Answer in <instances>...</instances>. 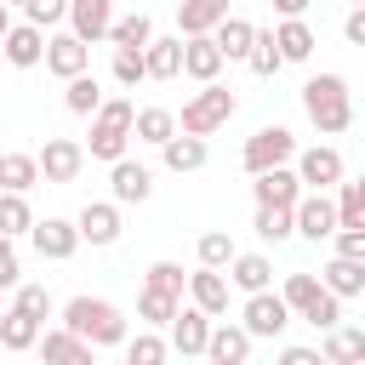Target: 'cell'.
<instances>
[{
  "instance_id": "1",
  "label": "cell",
  "mask_w": 365,
  "mask_h": 365,
  "mask_svg": "<svg viewBox=\"0 0 365 365\" xmlns=\"http://www.w3.org/2000/svg\"><path fill=\"white\" fill-rule=\"evenodd\" d=\"M74 336H86V342H97V348H120V342H131V325H125V314L108 302V297H68L63 302V314H57Z\"/></svg>"
},
{
  "instance_id": "2",
  "label": "cell",
  "mask_w": 365,
  "mask_h": 365,
  "mask_svg": "<svg viewBox=\"0 0 365 365\" xmlns=\"http://www.w3.org/2000/svg\"><path fill=\"white\" fill-rule=\"evenodd\" d=\"M302 114L314 120L319 137H336L354 125V97H348V80L342 74H314L302 86Z\"/></svg>"
},
{
  "instance_id": "3",
  "label": "cell",
  "mask_w": 365,
  "mask_h": 365,
  "mask_svg": "<svg viewBox=\"0 0 365 365\" xmlns=\"http://www.w3.org/2000/svg\"><path fill=\"white\" fill-rule=\"evenodd\" d=\"M131 137H137V108H131L125 97H108V103L91 114V137H86V154H91V160H103V165H114V160H125Z\"/></svg>"
},
{
  "instance_id": "4",
  "label": "cell",
  "mask_w": 365,
  "mask_h": 365,
  "mask_svg": "<svg viewBox=\"0 0 365 365\" xmlns=\"http://www.w3.org/2000/svg\"><path fill=\"white\" fill-rule=\"evenodd\" d=\"M297 137L285 131V125H262V131H251L245 137V148H240V165H245V177H262V171H279V165H297Z\"/></svg>"
},
{
  "instance_id": "5",
  "label": "cell",
  "mask_w": 365,
  "mask_h": 365,
  "mask_svg": "<svg viewBox=\"0 0 365 365\" xmlns=\"http://www.w3.org/2000/svg\"><path fill=\"white\" fill-rule=\"evenodd\" d=\"M234 108H240V103H234V91H228V86H200V91L182 103V114H177V120H182V131H188V137H211L217 125H228V120H234Z\"/></svg>"
},
{
  "instance_id": "6",
  "label": "cell",
  "mask_w": 365,
  "mask_h": 365,
  "mask_svg": "<svg viewBox=\"0 0 365 365\" xmlns=\"http://www.w3.org/2000/svg\"><path fill=\"white\" fill-rule=\"evenodd\" d=\"M291 302H285V291H257V297H245V308H240V325L251 331V336H285V325H291Z\"/></svg>"
},
{
  "instance_id": "7",
  "label": "cell",
  "mask_w": 365,
  "mask_h": 365,
  "mask_svg": "<svg viewBox=\"0 0 365 365\" xmlns=\"http://www.w3.org/2000/svg\"><path fill=\"white\" fill-rule=\"evenodd\" d=\"M342 148H331V143H314V148H302L297 154V177L314 188V194H331V188H342Z\"/></svg>"
},
{
  "instance_id": "8",
  "label": "cell",
  "mask_w": 365,
  "mask_h": 365,
  "mask_svg": "<svg viewBox=\"0 0 365 365\" xmlns=\"http://www.w3.org/2000/svg\"><path fill=\"white\" fill-rule=\"evenodd\" d=\"M336 228H342V205H336L331 194H314V188H308L302 205H297V234L319 245V240H336Z\"/></svg>"
},
{
  "instance_id": "9",
  "label": "cell",
  "mask_w": 365,
  "mask_h": 365,
  "mask_svg": "<svg viewBox=\"0 0 365 365\" xmlns=\"http://www.w3.org/2000/svg\"><path fill=\"white\" fill-rule=\"evenodd\" d=\"M34 251L46 257V262H68L80 245H86V234H80V222H68V217H40L34 222Z\"/></svg>"
},
{
  "instance_id": "10",
  "label": "cell",
  "mask_w": 365,
  "mask_h": 365,
  "mask_svg": "<svg viewBox=\"0 0 365 365\" xmlns=\"http://www.w3.org/2000/svg\"><path fill=\"white\" fill-rule=\"evenodd\" d=\"M6 63L11 68H34V63H46V46H51V34L40 29V23H29V17H17V23H6Z\"/></svg>"
},
{
  "instance_id": "11",
  "label": "cell",
  "mask_w": 365,
  "mask_h": 365,
  "mask_svg": "<svg viewBox=\"0 0 365 365\" xmlns=\"http://www.w3.org/2000/svg\"><path fill=\"white\" fill-rule=\"evenodd\" d=\"M251 194H257V205H285V211H297L302 194H308V182L297 177V165H279V171L251 177Z\"/></svg>"
},
{
  "instance_id": "12",
  "label": "cell",
  "mask_w": 365,
  "mask_h": 365,
  "mask_svg": "<svg viewBox=\"0 0 365 365\" xmlns=\"http://www.w3.org/2000/svg\"><path fill=\"white\" fill-rule=\"evenodd\" d=\"M46 68L68 86V80H80V74L91 68V46H86L74 29H68V34H51V46H46Z\"/></svg>"
},
{
  "instance_id": "13",
  "label": "cell",
  "mask_w": 365,
  "mask_h": 365,
  "mask_svg": "<svg viewBox=\"0 0 365 365\" xmlns=\"http://www.w3.org/2000/svg\"><path fill=\"white\" fill-rule=\"evenodd\" d=\"M211 331H217V319H211L205 308H194V302L165 325V336H171L177 354H205V348H211Z\"/></svg>"
},
{
  "instance_id": "14",
  "label": "cell",
  "mask_w": 365,
  "mask_h": 365,
  "mask_svg": "<svg viewBox=\"0 0 365 365\" xmlns=\"http://www.w3.org/2000/svg\"><path fill=\"white\" fill-rule=\"evenodd\" d=\"M40 359H46V365H97V342L74 336L68 325H51V331L40 336Z\"/></svg>"
},
{
  "instance_id": "15",
  "label": "cell",
  "mask_w": 365,
  "mask_h": 365,
  "mask_svg": "<svg viewBox=\"0 0 365 365\" xmlns=\"http://www.w3.org/2000/svg\"><path fill=\"white\" fill-rule=\"evenodd\" d=\"M222 46H217V34H194L188 46H182V74L194 80V86H217V74H222Z\"/></svg>"
},
{
  "instance_id": "16",
  "label": "cell",
  "mask_w": 365,
  "mask_h": 365,
  "mask_svg": "<svg viewBox=\"0 0 365 365\" xmlns=\"http://www.w3.org/2000/svg\"><path fill=\"white\" fill-rule=\"evenodd\" d=\"M80 165H86V143H74V137H46V148H40L46 182H74Z\"/></svg>"
},
{
  "instance_id": "17",
  "label": "cell",
  "mask_w": 365,
  "mask_h": 365,
  "mask_svg": "<svg viewBox=\"0 0 365 365\" xmlns=\"http://www.w3.org/2000/svg\"><path fill=\"white\" fill-rule=\"evenodd\" d=\"M228 0H177V34L194 40V34H217L228 23Z\"/></svg>"
},
{
  "instance_id": "18",
  "label": "cell",
  "mask_w": 365,
  "mask_h": 365,
  "mask_svg": "<svg viewBox=\"0 0 365 365\" xmlns=\"http://www.w3.org/2000/svg\"><path fill=\"white\" fill-rule=\"evenodd\" d=\"M108 188H114L120 205H143V200L154 194V171H148L143 160H114V165H108Z\"/></svg>"
},
{
  "instance_id": "19",
  "label": "cell",
  "mask_w": 365,
  "mask_h": 365,
  "mask_svg": "<svg viewBox=\"0 0 365 365\" xmlns=\"http://www.w3.org/2000/svg\"><path fill=\"white\" fill-rule=\"evenodd\" d=\"M74 222H80L86 245H114L120 240V200H86Z\"/></svg>"
},
{
  "instance_id": "20",
  "label": "cell",
  "mask_w": 365,
  "mask_h": 365,
  "mask_svg": "<svg viewBox=\"0 0 365 365\" xmlns=\"http://www.w3.org/2000/svg\"><path fill=\"white\" fill-rule=\"evenodd\" d=\"M228 285H234L228 268H194V274H188V302L217 319V314H228Z\"/></svg>"
},
{
  "instance_id": "21",
  "label": "cell",
  "mask_w": 365,
  "mask_h": 365,
  "mask_svg": "<svg viewBox=\"0 0 365 365\" xmlns=\"http://www.w3.org/2000/svg\"><path fill=\"white\" fill-rule=\"evenodd\" d=\"M68 29H74L86 46H103V40L114 34V0H74Z\"/></svg>"
},
{
  "instance_id": "22",
  "label": "cell",
  "mask_w": 365,
  "mask_h": 365,
  "mask_svg": "<svg viewBox=\"0 0 365 365\" xmlns=\"http://www.w3.org/2000/svg\"><path fill=\"white\" fill-rule=\"evenodd\" d=\"M40 336H46V319L23 314L17 302L0 314V342H6V354H29V348H40Z\"/></svg>"
},
{
  "instance_id": "23",
  "label": "cell",
  "mask_w": 365,
  "mask_h": 365,
  "mask_svg": "<svg viewBox=\"0 0 365 365\" xmlns=\"http://www.w3.org/2000/svg\"><path fill=\"white\" fill-rule=\"evenodd\" d=\"M251 342H257V336H251L245 325H228V319H217L205 359H211V365H245V359H251Z\"/></svg>"
},
{
  "instance_id": "24",
  "label": "cell",
  "mask_w": 365,
  "mask_h": 365,
  "mask_svg": "<svg viewBox=\"0 0 365 365\" xmlns=\"http://www.w3.org/2000/svg\"><path fill=\"white\" fill-rule=\"evenodd\" d=\"M228 279H234V291H245V297L274 291V262H268L262 251H240V257L228 262Z\"/></svg>"
},
{
  "instance_id": "25",
  "label": "cell",
  "mask_w": 365,
  "mask_h": 365,
  "mask_svg": "<svg viewBox=\"0 0 365 365\" xmlns=\"http://www.w3.org/2000/svg\"><path fill=\"white\" fill-rule=\"evenodd\" d=\"M34 182H46V171H40V154H23V148L0 154V188H6V194H29Z\"/></svg>"
},
{
  "instance_id": "26",
  "label": "cell",
  "mask_w": 365,
  "mask_h": 365,
  "mask_svg": "<svg viewBox=\"0 0 365 365\" xmlns=\"http://www.w3.org/2000/svg\"><path fill=\"white\" fill-rule=\"evenodd\" d=\"M160 160H165V171H200L205 160H211V148H205V137H188V131H177L165 148H160Z\"/></svg>"
},
{
  "instance_id": "27",
  "label": "cell",
  "mask_w": 365,
  "mask_h": 365,
  "mask_svg": "<svg viewBox=\"0 0 365 365\" xmlns=\"http://www.w3.org/2000/svg\"><path fill=\"white\" fill-rule=\"evenodd\" d=\"M177 131H182V120H177L171 108H160V103L137 108V143H154V148H165Z\"/></svg>"
},
{
  "instance_id": "28",
  "label": "cell",
  "mask_w": 365,
  "mask_h": 365,
  "mask_svg": "<svg viewBox=\"0 0 365 365\" xmlns=\"http://www.w3.org/2000/svg\"><path fill=\"white\" fill-rule=\"evenodd\" d=\"M257 23H245V17H228L222 29H217V46H222V57L228 63H251V46H257Z\"/></svg>"
},
{
  "instance_id": "29",
  "label": "cell",
  "mask_w": 365,
  "mask_h": 365,
  "mask_svg": "<svg viewBox=\"0 0 365 365\" xmlns=\"http://www.w3.org/2000/svg\"><path fill=\"white\" fill-rule=\"evenodd\" d=\"M274 40H279V51H285V63H308L314 57V29L302 23V17H279V29H274Z\"/></svg>"
},
{
  "instance_id": "30",
  "label": "cell",
  "mask_w": 365,
  "mask_h": 365,
  "mask_svg": "<svg viewBox=\"0 0 365 365\" xmlns=\"http://www.w3.org/2000/svg\"><path fill=\"white\" fill-rule=\"evenodd\" d=\"M336 297H365V262H354V257H336L331 251V262H325V274H319Z\"/></svg>"
},
{
  "instance_id": "31",
  "label": "cell",
  "mask_w": 365,
  "mask_h": 365,
  "mask_svg": "<svg viewBox=\"0 0 365 365\" xmlns=\"http://www.w3.org/2000/svg\"><path fill=\"white\" fill-rule=\"evenodd\" d=\"M325 359H331V365H365V331H359V325L325 331Z\"/></svg>"
},
{
  "instance_id": "32",
  "label": "cell",
  "mask_w": 365,
  "mask_h": 365,
  "mask_svg": "<svg viewBox=\"0 0 365 365\" xmlns=\"http://www.w3.org/2000/svg\"><path fill=\"white\" fill-rule=\"evenodd\" d=\"M108 46L148 51V46H154V17H148V11H125V17H114V34H108Z\"/></svg>"
},
{
  "instance_id": "33",
  "label": "cell",
  "mask_w": 365,
  "mask_h": 365,
  "mask_svg": "<svg viewBox=\"0 0 365 365\" xmlns=\"http://www.w3.org/2000/svg\"><path fill=\"white\" fill-rule=\"evenodd\" d=\"M103 103H108V97H103V86H97V74H80V80H68V86H63V108H68V114H80V120H91Z\"/></svg>"
},
{
  "instance_id": "34",
  "label": "cell",
  "mask_w": 365,
  "mask_h": 365,
  "mask_svg": "<svg viewBox=\"0 0 365 365\" xmlns=\"http://www.w3.org/2000/svg\"><path fill=\"white\" fill-rule=\"evenodd\" d=\"M137 314H143V319H148V325L160 331V325H171V319L182 314V297H171V291H154V285H143V291H137Z\"/></svg>"
},
{
  "instance_id": "35",
  "label": "cell",
  "mask_w": 365,
  "mask_h": 365,
  "mask_svg": "<svg viewBox=\"0 0 365 365\" xmlns=\"http://www.w3.org/2000/svg\"><path fill=\"white\" fill-rule=\"evenodd\" d=\"M182 46H188L182 34L177 40H154L148 46V80H177L182 74Z\"/></svg>"
},
{
  "instance_id": "36",
  "label": "cell",
  "mask_w": 365,
  "mask_h": 365,
  "mask_svg": "<svg viewBox=\"0 0 365 365\" xmlns=\"http://www.w3.org/2000/svg\"><path fill=\"white\" fill-rule=\"evenodd\" d=\"M257 240H268V245H279V240H291L297 234V211H285V205H257Z\"/></svg>"
},
{
  "instance_id": "37",
  "label": "cell",
  "mask_w": 365,
  "mask_h": 365,
  "mask_svg": "<svg viewBox=\"0 0 365 365\" xmlns=\"http://www.w3.org/2000/svg\"><path fill=\"white\" fill-rule=\"evenodd\" d=\"M0 234H6V240L34 234V211H29V200H23V194H6V200H0Z\"/></svg>"
},
{
  "instance_id": "38",
  "label": "cell",
  "mask_w": 365,
  "mask_h": 365,
  "mask_svg": "<svg viewBox=\"0 0 365 365\" xmlns=\"http://www.w3.org/2000/svg\"><path fill=\"white\" fill-rule=\"evenodd\" d=\"M297 319H308L314 331H336V325H342V297H336V291L325 285V291H319V297H314V302H308V308H302Z\"/></svg>"
},
{
  "instance_id": "39",
  "label": "cell",
  "mask_w": 365,
  "mask_h": 365,
  "mask_svg": "<svg viewBox=\"0 0 365 365\" xmlns=\"http://www.w3.org/2000/svg\"><path fill=\"white\" fill-rule=\"evenodd\" d=\"M165 354H171V336H160L154 325L125 342V359H137V365H165Z\"/></svg>"
},
{
  "instance_id": "40",
  "label": "cell",
  "mask_w": 365,
  "mask_h": 365,
  "mask_svg": "<svg viewBox=\"0 0 365 365\" xmlns=\"http://www.w3.org/2000/svg\"><path fill=\"white\" fill-rule=\"evenodd\" d=\"M285 68V51H279V40H274V29L268 34H257V46H251V74L257 80H274Z\"/></svg>"
},
{
  "instance_id": "41",
  "label": "cell",
  "mask_w": 365,
  "mask_h": 365,
  "mask_svg": "<svg viewBox=\"0 0 365 365\" xmlns=\"http://www.w3.org/2000/svg\"><path fill=\"white\" fill-rule=\"evenodd\" d=\"M194 257H200V268H228V262H234L240 251H234V240H228L222 228H211V234H200Z\"/></svg>"
},
{
  "instance_id": "42",
  "label": "cell",
  "mask_w": 365,
  "mask_h": 365,
  "mask_svg": "<svg viewBox=\"0 0 365 365\" xmlns=\"http://www.w3.org/2000/svg\"><path fill=\"white\" fill-rule=\"evenodd\" d=\"M114 80L120 86H137V80H148V51H131V46H114Z\"/></svg>"
},
{
  "instance_id": "43",
  "label": "cell",
  "mask_w": 365,
  "mask_h": 365,
  "mask_svg": "<svg viewBox=\"0 0 365 365\" xmlns=\"http://www.w3.org/2000/svg\"><path fill=\"white\" fill-rule=\"evenodd\" d=\"M336 205H342V228H365V177L342 182L336 188Z\"/></svg>"
},
{
  "instance_id": "44",
  "label": "cell",
  "mask_w": 365,
  "mask_h": 365,
  "mask_svg": "<svg viewBox=\"0 0 365 365\" xmlns=\"http://www.w3.org/2000/svg\"><path fill=\"white\" fill-rule=\"evenodd\" d=\"M143 285H154V291H171V297H182V285H188V274H182V262H148V274H143Z\"/></svg>"
},
{
  "instance_id": "45",
  "label": "cell",
  "mask_w": 365,
  "mask_h": 365,
  "mask_svg": "<svg viewBox=\"0 0 365 365\" xmlns=\"http://www.w3.org/2000/svg\"><path fill=\"white\" fill-rule=\"evenodd\" d=\"M279 291H285V302L302 314V308H308V302L325 291V279H319V274H285V285H279Z\"/></svg>"
},
{
  "instance_id": "46",
  "label": "cell",
  "mask_w": 365,
  "mask_h": 365,
  "mask_svg": "<svg viewBox=\"0 0 365 365\" xmlns=\"http://www.w3.org/2000/svg\"><path fill=\"white\" fill-rule=\"evenodd\" d=\"M11 302H17L23 314H34V319H51V314H63V308L51 302V291H46V285H17V291H11Z\"/></svg>"
},
{
  "instance_id": "47",
  "label": "cell",
  "mask_w": 365,
  "mask_h": 365,
  "mask_svg": "<svg viewBox=\"0 0 365 365\" xmlns=\"http://www.w3.org/2000/svg\"><path fill=\"white\" fill-rule=\"evenodd\" d=\"M68 11H74V0H29V6H23V17H29V23H40V29L68 23Z\"/></svg>"
},
{
  "instance_id": "48",
  "label": "cell",
  "mask_w": 365,
  "mask_h": 365,
  "mask_svg": "<svg viewBox=\"0 0 365 365\" xmlns=\"http://www.w3.org/2000/svg\"><path fill=\"white\" fill-rule=\"evenodd\" d=\"M0 285H6V291H17V285H23V262H17V240H6V251H0Z\"/></svg>"
},
{
  "instance_id": "49",
  "label": "cell",
  "mask_w": 365,
  "mask_h": 365,
  "mask_svg": "<svg viewBox=\"0 0 365 365\" xmlns=\"http://www.w3.org/2000/svg\"><path fill=\"white\" fill-rule=\"evenodd\" d=\"M336 257H354V262H365V228H336Z\"/></svg>"
},
{
  "instance_id": "50",
  "label": "cell",
  "mask_w": 365,
  "mask_h": 365,
  "mask_svg": "<svg viewBox=\"0 0 365 365\" xmlns=\"http://www.w3.org/2000/svg\"><path fill=\"white\" fill-rule=\"evenodd\" d=\"M279 365H331V359H325V348H302V342H291V348H279Z\"/></svg>"
},
{
  "instance_id": "51",
  "label": "cell",
  "mask_w": 365,
  "mask_h": 365,
  "mask_svg": "<svg viewBox=\"0 0 365 365\" xmlns=\"http://www.w3.org/2000/svg\"><path fill=\"white\" fill-rule=\"evenodd\" d=\"M342 40H348V46H365V6H348V17H342Z\"/></svg>"
},
{
  "instance_id": "52",
  "label": "cell",
  "mask_w": 365,
  "mask_h": 365,
  "mask_svg": "<svg viewBox=\"0 0 365 365\" xmlns=\"http://www.w3.org/2000/svg\"><path fill=\"white\" fill-rule=\"evenodd\" d=\"M308 6H314V0H274V11H279V17H302Z\"/></svg>"
},
{
  "instance_id": "53",
  "label": "cell",
  "mask_w": 365,
  "mask_h": 365,
  "mask_svg": "<svg viewBox=\"0 0 365 365\" xmlns=\"http://www.w3.org/2000/svg\"><path fill=\"white\" fill-rule=\"evenodd\" d=\"M6 6H17V11H23V6H29V0H6Z\"/></svg>"
},
{
  "instance_id": "54",
  "label": "cell",
  "mask_w": 365,
  "mask_h": 365,
  "mask_svg": "<svg viewBox=\"0 0 365 365\" xmlns=\"http://www.w3.org/2000/svg\"><path fill=\"white\" fill-rule=\"evenodd\" d=\"M348 6H365V0H348Z\"/></svg>"
},
{
  "instance_id": "55",
  "label": "cell",
  "mask_w": 365,
  "mask_h": 365,
  "mask_svg": "<svg viewBox=\"0 0 365 365\" xmlns=\"http://www.w3.org/2000/svg\"><path fill=\"white\" fill-rule=\"evenodd\" d=\"M125 365H137V359H125Z\"/></svg>"
}]
</instances>
